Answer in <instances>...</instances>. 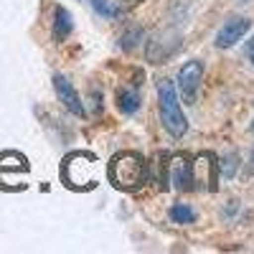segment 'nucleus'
I'll return each instance as SVG.
<instances>
[{"instance_id": "f257e3e1", "label": "nucleus", "mask_w": 254, "mask_h": 254, "mask_svg": "<svg viewBox=\"0 0 254 254\" xmlns=\"http://www.w3.org/2000/svg\"><path fill=\"white\" fill-rule=\"evenodd\" d=\"M99 158L89 150H71L59 165L61 183L74 193H87L99 186Z\"/></svg>"}, {"instance_id": "f03ea898", "label": "nucleus", "mask_w": 254, "mask_h": 254, "mask_svg": "<svg viewBox=\"0 0 254 254\" xmlns=\"http://www.w3.org/2000/svg\"><path fill=\"white\" fill-rule=\"evenodd\" d=\"M107 181L117 190H140L150 181V165L137 150H122L107 163Z\"/></svg>"}, {"instance_id": "7ed1b4c3", "label": "nucleus", "mask_w": 254, "mask_h": 254, "mask_svg": "<svg viewBox=\"0 0 254 254\" xmlns=\"http://www.w3.org/2000/svg\"><path fill=\"white\" fill-rule=\"evenodd\" d=\"M158 112H160V122L173 137H183L188 132V120L181 110V99H178V89L171 79H160L158 81Z\"/></svg>"}, {"instance_id": "20e7f679", "label": "nucleus", "mask_w": 254, "mask_h": 254, "mask_svg": "<svg viewBox=\"0 0 254 254\" xmlns=\"http://www.w3.org/2000/svg\"><path fill=\"white\" fill-rule=\"evenodd\" d=\"M31 176V163L23 153L5 150L0 153V188L3 190H26Z\"/></svg>"}, {"instance_id": "39448f33", "label": "nucleus", "mask_w": 254, "mask_h": 254, "mask_svg": "<svg viewBox=\"0 0 254 254\" xmlns=\"http://www.w3.org/2000/svg\"><path fill=\"white\" fill-rule=\"evenodd\" d=\"M168 183H173L178 190H196V168L193 155H168Z\"/></svg>"}, {"instance_id": "423d86ee", "label": "nucleus", "mask_w": 254, "mask_h": 254, "mask_svg": "<svg viewBox=\"0 0 254 254\" xmlns=\"http://www.w3.org/2000/svg\"><path fill=\"white\" fill-rule=\"evenodd\" d=\"M201 79H203V61H198V59L186 61L178 69V92L186 104H196Z\"/></svg>"}, {"instance_id": "0eeeda50", "label": "nucleus", "mask_w": 254, "mask_h": 254, "mask_svg": "<svg viewBox=\"0 0 254 254\" xmlns=\"http://www.w3.org/2000/svg\"><path fill=\"white\" fill-rule=\"evenodd\" d=\"M54 92H56L59 102H61L74 117H87V107H84V102H81L79 92L74 89V84H71L66 76L54 74Z\"/></svg>"}, {"instance_id": "6e6552de", "label": "nucleus", "mask_w": 254, "mask_h": 254, "mask_svg": "<svg viewBox=\"0 0 254 254\" xmlns=\"http://www.w3.org/2000/svg\"><path fill=\"white\" fill-rule=\"evenodd\" d=\"M249 28H252V20L247 15L229 18L226 23L221 26V31L216 33V49H231V46H237Z\"/></svg>"}, {"instance_id": "1a4fd4ad", "label": "nucleus", "mask_w": 254, "mask_h": 254, "mask_svg": "<svg viewBox=\"0 0 254 254\" xmlns=\"http://www.w3.org/2000/svg\"><path fill=\"white\" fill-rule=\"evenodd\" d=\"M178 44H181V36L173 33V31H165V33H158L153 41H147L145 54H147V59H150L153 64H160V61L171 59L176 54Z\"/></svg>"}, {"instance_id": "9d476101", "label": "nucleus", "mask_w": 254, "mask_h": 254, "mask_svg": "<svg viewBox=\"0 0 254 254\" xmlns=\"http://www.w3.org/2000/svg\"><path fill=\"white\" fill-rule=\"evenodd\" d=\"M74 31V18L71 13L64 8V5H56L54 8V26H51V33H54V41L61 44V41H66Z\"/></svg>"}, {"instance_id": "9b49d317", "label": "nucleus", "mask_w": 254, "mask_h": 254, "mask_svg": "<svg viewBox=\"0 0 254 254\" xmlns=\"http://www.w3.org/2000/svg\"><path fill=\"white\" fill-rule=\"evenodd\" d=\"M117 110L122 115H135L140 110V94L132 87H120L117 89Z\"/></svg>"}, {"instance_id": "f8f14e48", "label": "nucleus", "mask_w": 254, "mask_h": 254, "mask_svg": "<svg viewBox=\"0 0 254 254\" xmlns=\"http://www.w3.org/2000/svg\"><path fill=\"white\" fill-rule=\"evenodd\" d=\"M168 214H171L173 224H193L196 221V211L190 208L188 203H173Z\"/></svg>"}, {"instance_id": "ddd939ff", "label": "nucleus", "mask_w": 254, "mask_h": 254, "mask_svg": "<svg viewBox=\"0 0 254 254\" xmlns=\"http://www.w3.org/2000/svg\"><path fill=\"white\" fill-rule=\"evenodd\" d=\"M87 3L94 8V13L97 15H102V18H107V20H115L117 15H120V8H115L110 0H87Z\"/></svg>"}, {"instance_id": "4468645a", "label": "nucleus", "mask_w": 254, "mask_h": 254, "mask_svg": "<svg viewBox=\"0 0 254 254\" xmlns=\"http://www.w3.org/2000/svg\"><path fill=\"white\" fill-rule=\"evenodd\" d=\"M142 41V28H137V26H132V28H127L122 36H120V46L125 49V51H132L137 44Z\"/></svg>"}, {"instance_id": "2eb2a0df", "label": "nucleus", "mask_w": 254, "mask_h": 254, "mask_svg": "<svg viewBox=\"0 0 254 254\" xmlns=\"http://www.w3.org/2000/svg\"><path fill=\"white\" fill-rule=\"evenodd\" d=\"M237 163H239L237 153H231V155H229L226 160H221V163H219V171L224 173V178H231V176L237 173Z\"/></svg>"}, {"instance_id": "dca6fc26", "label": "nucleus", "mask_w": 254, "mask_h": 254, "mask_svg": "<svg viewBox=\"0 0 254 254\" xmlns=\"http://www.w3.org/2000/svg\"><path fill=\"white\" fill-rule=\"evenodd\" d=\"M140 3H145V0H120V8H122V10H132V8H137Z\"/></svg>"}, {"instance_id": "f3484780", "label": "nucleus", "mask_w": 254, "mask_h": 254, "mask_svg": "<svg viewBox=\"0 0 254 254\" xmlns=\"http://www.w3.org/2000/svg\"><path fill=\"white\" fill-rule=\"evenodd\" d=\"M247 56H249V61L254 64V36L249 38V44H247Z\"/></svg>"}, {"instance_id": "a211bd4d", "label": "nucleus", "mask_w": 254, "mask_h": 254, "mask_svg": "<svg viewBox=\"0 0 254 254\" xmlns=\"http://www.w3.org/2000/svg\"><path fill=\"white\" fill-rule=\"evenodd\" d=\"M252 168H254V153H252Z\"/></svg>"}, {"instance_id": "6ab92c4d", "label": "nucleus", "mask_w": 254, "mask_h": 254, "mask_svg": "<svg viewBox=\"0 0 254 254\" xmlns=\"http://www.w3.org/2000/svg\"><path fill=\"white\" fill-rule=\"evenodd\" d=\"M252 132H254V122H252Z\"/></svg>"}, {"instance_id": "aec40b11", "label": "nucleus", "mask_w": 254, "mask_h": 254, "mask_svg": "<svg viewBox=\"0 0 254 254\" xmlns=\"http://www.w3.org/2000/svg\"><path fill=\"white\" fill-rule=\"evenodd\" d=\"M242 3H249V0H242Z\"/></svg>"}]
</instances>
